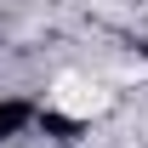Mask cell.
Instances as JSON below:
<instances>
[{"label":"cell","instance_id":"obj_1","mask_svg":"<svg viewBox=\"0 0 148 148\" xmlns=\"http://www.w3.org/2000/svg\"><path fill=\"white\" fill-rule=\"evenodd\" d=\"M51 108L57 114H74V120H91V114L108 108V91L97 86V80H86V74H63L51 91Z\"/></svg>","mask_w":148,"mask_h":148}]
</instances>
